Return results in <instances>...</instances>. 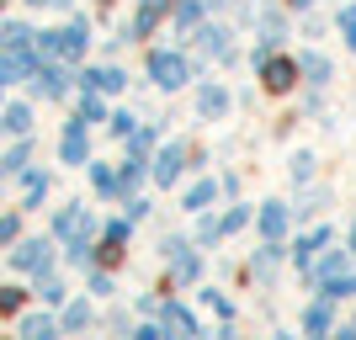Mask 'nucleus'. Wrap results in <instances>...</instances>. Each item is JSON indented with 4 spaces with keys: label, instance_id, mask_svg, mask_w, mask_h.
<instances>
[{
    "label": "nucleus",
    "instance_id": "obj_23",
    "mask_svg": "<svg viewBox=\"0 0 356 340\" xmlns=\"http://www.w3.org/2000/svg\"><path fill=\"white\" fill-rule=\"evenodd\" d=\"M303 74H314V80H330V64L319 59V54H309V59H303Z\"/></svg>",
    "mask_w": 356,
    "mask_h": 340
},
{
    "label": "nucleus",
    "instance_id": "obj_24",
    "mask_svg": "<svg viewBox=\"0 0 356 340\" xmlns=\"http://www.w3.org/2000/svg\"><path fill=\"white\" fill-rule=\"evenodd\" d=\"M22 165H27V144H16L11 154H6V160H0V170H22Z\"/></svg>",
    "mask_w": 356,
    "mask_h": 340
},
{
    "label": "nucleus",
    "instance_id": "obj_26",
    "mask_svg": "<svg viewBox=\"0 0 356 340\" xmlns=\"http://www.w3.org/2000/svg\"><path fill=\"white\" fill-rule=\"evenodd\" d=\"M80 122H102V102H96V96L80 102Z\"/></svg>",
    "mask_w": 356,
    "mask_h": 340
},
{
    "label": "nucleus",
    "instance_id": "obj_8",
    "mask_svg": "<svg viewBox=\"0 0 356 340\" xmlns=\"http://www.w3.org/2000/svg\"><path fill=\"white\" fill-rule=\"evenodd\" d=\"M181 165H186V149H181V144H170V149L160 154V170H154V176H160L165 186H170V181L181 176Z\"/></svg>",
    "mask_w": 356,
    "mask_h": 340
},
{
    "label": "nucleus",
    "instance_id": "obj_3",
    "mask_svg": "<svg viewBox=\"0 0 356 340\" xmlns=\"http://www.w3.org/2000/svg\"><path fill=\"white\" fill-rule=\"evenodd\" d=\"M48 239H27V245H16V255H11V266L16 271H48Z\"/></svg>",
    "mask_w": 356,
    "mask_h": 340
},
{
    "label": "nucleus",
    "instance_id": "obj_16",
    "mask_svg": "<svg viewBox=\"0 0 356 340\" xmlns=\"http://www.w3.org/2000/svg\"><path fill=\"white\" fill-rule=\"evenodd\" d=\"M208 202H213V186H208V181H197L192 192H186V207L197 213V207H208Z\"/></svg>",
    "mask_w": 356,
    "mask_h": 340
},
{
    "label": "nucleus",
    "instance_id": "obj_10",
    "mask_svg": "<svg viewBox=\"0 0 356 340\" xmlns=\"http://www.w3.org/2000/svg\"><path fill=\"white\" fill-rule=\"evenodd\" d=\"M0 48H6V54H11V48H32V32L22 27V22H6V27H0Z\"/></svg>",
    "mask_w": 356,
    "mask_h": 340
},
{
    "label": "nucleus",
    "instance_id": "obj_28",
    "mask_svg": "<svg viewBox=\"0 0 356 340\" xmlns=\"http://www.w3.org/2000/svg\"><path fill=\"white\" fill-rule=\"evenodd\" d=\"M293 170H298V181H309V176H314V160H309V154H298Z\"/></svg>",
    "mask_w": 356,
    "mask_h": 340
},
{
    "label": "nucleus",
    "instance_id": "obj_30",
    "mask_svg": "<svg viewBox=\"0 0 356 340\" xmlns=\"http://www.w3.org/2000/svg\"><path fill=\"white\" fill-rule=\"evenodd\" d=\"M341 27H346V43L356 48V11H346V16H341Z\"/></svg>",
    "mask_w": 356,
    "mask_h": 340
},
{
    "label": "nucleus",
    "instance_id": "obj_15",
    "mask_svg": "<svg viewBox=\"0 0 356 340\" xmlns=\"http://www.w3.org/2000/svg\"><path fill=\"white\" fill-rule=\"evenodd\" d=\"M64 80H70L64 70H43L38 74V90H43V96H64Z\"/></svg>",
    "mask_w": 356,
    "mask_h": 340
},
{
    "label": "nucleus",
    "instance_id": "obj_5",
    "mask_svg": "<svg viewBox=\"0 0 356 340\" xmlns=\"http://www.w3.org/2000/svg\"><path fill=\"white\" fill-rule=\"evenodd\" d=\"M261 80H266V90H287V86L298 80V64H293V59H266Z\"/></svg>",
    "mask_w": 356,
    "mask_h": 340
},
{
    "label": "nucleus",
    "instance_id": "obj_21",
    "mask_svg": "<svg viewBox=\"0 0 356 340\" xmlns=\"http://www.w3.org/2000/svg\"><path fill=\"white\" fill-rule=\"evenodd\" d=\"M64 325H70V330H86L90 325V309H86V303H74V309L64 314Z\"/></svg>",
    "mask_w": 356,
    "mask_h": 340
},
{
    "label": "nucleus",
    "instance_id": "obj_4",
    "mask_svg": "<svg viewBox=\"0 0 356 340\" xmlns=\"http://www.w3.org/2000/svg\"><path fill=\"white\" fill-rule=\"evenodd\" d=\"M54 229H59V234L64 239H86L90 234V218H86V207H64V213H59V218H54Z\"/></svg>",
    "mask_w": 356,
    "mask_h": 340
},
{
    "label": "nucleus",
    "instance_id": "obj_11",
    "mask_svg": "<svg viewBox=\"0 0 356 340\" xmlns=\"http://www.w3.org/2000/svg\"><path fill=\"white\" fill-rule=\"evenodd\" d=\"M0 128H6V133H27L32 112H27V106H6V112H0Z\"/></svg>",
    "mask_w": 356,
    "mask_h": 340
},
{
    "label": "nucleus",
    "instance_id": "obj_20",
    "mask_svg": "<svg viewBox=\"0 0 356 340\" xmlns=\"http://www.w3.org/2000/svg\"><path fill=\"white\" fill-rule=\"evenodd\" d=\"M90 181H96V192H118V176H112L106 165H96V170H90Z\"/></svg>",
    "mask_w": 356,
    "mask_h": 340
},
{
    "label": "nucleus",
    "instance_id": "obj_31",
    "mask_svg": "<svg viewBox=\"0 0 356 340\" xmlns=\"http://www.w3.org/2000/svg\"><path fill=\"white\" fill-rule=\"evenodd\" d=\"M351 255H356V229H351Z\"/></svg>",
    "mask_w": 356,
    "mask_h": 340
},
{
    "label": "nucleus",
    "instance_id": "obj_17",
    "mask_svg": "<svg viewBox=\"0 0 356 340\" xmlns=\"http://www.w3.org/2000/svg\"><path fill=\"white\" fill-rule=\"evenodd\" d=\"M54 330V319L48 314H32V319H22V335H48Z\"/></svg>",
    "mask_w": 356,
    "mask_h": 340
},
{
    "label": "nucleus",
    "instance_id": "obj_14",
    "mask_svg": "<svg viewBox=\"0 0 356 340\" xmlns=\"http://www.w3.org/2000/svg\"><path fill=\"white\" fill-rule=\"evenodd\" d=\"M86 86H90V90H122L128 80H122L118 70H90V74H86Z\"/></svg>",
    "mask_w": 356,
    "mask_h": 340
},
{
    "label": "nucleus",
    "instance_id": "obj_33",
    "mask_svg": "<svg viewBox=\"0 0 356 340\" xmlns=\"http://www.w3.org/2000/svg\"><path fill=\"white\" fill-rule=\"evenodd\" d=\"M351 335H356V325H351Z\"/></svg>",
    "mask_w": 356,
    "mask_h": 340
},
{
    "label": "nucleus",
    "instance_id": "obj_13",
    "mask_svg": "<svg viewBox=\"0 0 356 340\" xmlns=\"http://www.w3.org/2000/svg\"><path fill=\"white\" fill-rule=\"evenodd\" d=\"M282 229H287V213H282V202H271L266 213H261V234H266V239H277Z\"/></svg>",
    "mask_w": 356,
    "mask_h": 340
},
{
    "label": "nucleus",
    "instance_id": "obj_2",
    "mask_svg": "<svg viewBox=\"0 0 356 340\" xmlns=\"http://www.w3.org/2000/svg\"><path fill=\"white\" fill-rule=\"evenodd\" d=\"M149 74H154L160 90H176V86H186V59L181 54H149Z\"/></svg>",
    "mask_w": 356,
    "mask_h": 340
},
{
    "label": "nucleus",
    "instance_id": "obj_19",
    "mask_svg": "<svg viewBox=\"0 0 356 340\" xmlns=\"http://www.w3.org/2000/svg\"><path fill=\"white\" fill-rule=\"evenodd\" d=\"M303 325H309L314 335H319V330H330V309H325V303H314V309H309V319H303Z\"/></svg>",
    "mask_w": 356,
    "mask_h": 340
},
{
    "label": "nucleus",
    "instance_id": "obj_12",
    "mask_svg": "<svg viewBox=\"0 0 356 340\" xmlns=\"http://www.w3.org/2000/svg\"><path fill=\"white\" fill-rule=\"evenodd\" d=\"M165 325L176 330V335H192V330H197V319H192L186 309H181V303H165Z\"/></svg>",
    "mask_w": 356,
    "mask_h": 340
},
{
    "label": "nucleus",
    "instance_id": "obj_22",
    "mask_svg": "<svg viewBox=\"0 0 356 340\" xmlns=\"http://www.w3.org/2000/svg\"><path fill=\"white\" fill-rule=\"evenodd\" d=\"M325 293H330V298H351V293H356V282H351V277H330Z\"/></svg>",
    "mask_w": 356,
    "mask_h": 340
},
{
    "label": "nucleus",
    "instance_id": "obj_18",
    "mask_svg": "<svg viewBox=\"0 0 356 340\" xmlns=\"http://www.w3.org/2000/svg\"><path fill=\"white\" fill-rule=\"evenodd\" d=\"M22 298H27L22 287H0V314H16V309H22Z\"/></svg>",
    "mask_w": 356,
    "mask_h": 340
},
{
    "label": "nucleus",
    "instance_id": "obj_7",
    "mask_svg": "<svg viewBox=\"0 0 356 340\" xmlns=\"http://www.w3.org/2000/svg\"><path fill=\"white\" fill-rule=\"evenodd\" d=\"M165 11H170V0H138V22H134V32L144 38V32L154 27V22H160Z\"/></svg>",
    "mask_w": 356,
    "mask_h": 340
},
{
    "label": "nucleus",
    "instance_id": "obj_27",
    "mask_svg": "<svg viewBox=\"0 0 356 340\" xmlns=\"http://www.w3.org/2000/svg\"><path fill=\"white\" fill-rule=\"evenodd\" d=\"M43 192H48V181H43V176H27V202H38Z\"/></svg>",
    "mask_w": 356,
    "mask_h": 340
},
{
    "label": "nucleus",
    "instance_id": "obj_29",
    "mask_svg": "<svg viewBox=\"0 0 356 340\" xmlns=\"http://www.w3.org/2000/svg\"><path fill=\"white\" fill-rule=\"evenodd\" d=\"M202 48H208V54H223V32H202Z\"/></svg>",
    "mask_w": 356,
    "mask_h": 340
},
{
    "label": "nucleus",
    "instance_id": "obj_25",
    "mask_svg": "<svg viewBox=\"0 0 356 340\" xmlns=\"http://www.w3.org/2000/svg\"><path fill=\"white\" fill-rule=\"evenodd\" d=\"M16 234H22V218H16V213H11V218H0V245H11Z\"/></svg>",
    "mask_w": 356,
    "mask_h": 340
},
{
    "label": "nucleus",
    "instance_id": "obj_1",
    "mask_svg": "<svg viewBox=\"0 0 356 340\" xmlns=\"http://www.w3.org/2000/svg\"><path fill=\"white\" fill-rule=\"evenodd\" d=\"M43 54H59V59H80V54H86V22H70L64 32H43Z\"/></svg>",
    "mask_w": 356,
    "mask_h": 340
},
{
    "label": "nucleus",
    "instance_id": "obj_6",
    "mask_svg": "<svg viewBox=\"0 0 356 340\" xmlns=\"http://www.w3.org/2000/svg\"><path fill=\"white\" fill-rule=\"evenodd\" d=\"M59 154H64V165H86V133H80V122H70L64 128V144H59Z\"/></svg>",
    "mask_w": 356,
    "mask_h": 340
},
{
    "label": "nucleus",
    "instance_id": "obj_9",
    "mask_svg": "<svg viewBox=\"0 0 356 340\" xmlns=\"http://www.w3.org/2000/svg\"><path fill=\"white\" fill-rule=\"evenodd\" d=\"M197 112H202V118H223V112H229V96H223L218 86H208L197 96Z\"/></svg>",
    "mask_w": 356,
    "mask_h": 340
},
{
    "label": "nucleus",
    "instance_id": "obj_32",
    "mask_svg": "<svg viewBox=\"0 0 356 340\" xmlns=\"http://www.w3.org/2000/svg\"><path fill=\"white\" fill-rule=\"evenodd\" d=\"M293 6H309V0H293Z\"/></svg>",
    "mask_w": 356,
    "mask_h": 340
}]
</instances>
